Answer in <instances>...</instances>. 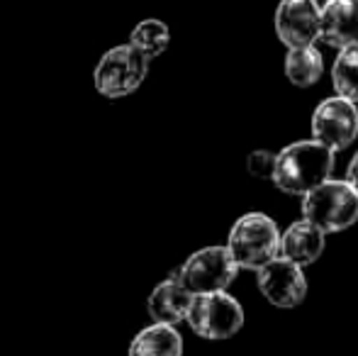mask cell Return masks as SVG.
I'll return each mask as SVG.
<instances>
[{
  "label": "cell",
  "mask_w": 358,
  "mask_h": 356,
  "mask_svg": "<svg viewBox=\"0 0 358 356\" xmlns=\"http://www.w3.org/2000/svg\"><path fill=\"white\" fill-rule=\"evenodd\" d=\"M334 171V149L320 139L287 144L275 162L273 183L287 195H307L329 180Z\"/></svg>",
  "instance_id": "6da1fadb"
},
{
  "label": "cell",
  "mask_w": 358,
  "mask_h": 356,
  "mask_svg": "<svg viewBox=\"0 0 358 356\" xmlns=\"http://www.w3.org/2000/svg\"><path fill=\"white\" fill-rule=\"evenodd\" d=\"M280 244L283 234L278 225L264 213H249L234 222L227 247L239 269L261 271L280 257Z\"/></svg>",
  "instance_id": "7a4b0ae2"
},
{
  "label": "cell",
  "mask_w": 358,
  "mask_h": 356,
  "mask_svg": "<svg viewBox=\"0 0 358 356\" xmlns=\"http://www.w3.org/2000/svg\"><path fill=\"white\" fill-rule=\"evenodd\" d=\"M302 218L324 234L349 229L358 222V190L349 180H324L302 195Z\"/></svg>",
  "instance_id": "3957f363"
},
{
  "label": "cell",
  "mask_w": 358,
  "mask_h": 356,
  "mask_svg": "<svg viewBox=\"0 0 358 356\" xmlns=\"http://www.w3.org/2000/svg\"><path fill=\"white\" fill-rule=\"evenodd\" d=\"M151 59H146L132 44H120L100 57L93 71V86L110 100L127 98L144 83Z\"/></svg>",
  "instance_id": "277c9868"
},
{
  "label": "cell",
  "mask_w": 358,
  "mask_h": 356,
  "mask_svg": "<svg viewBox=\"0 0 358 356\" xmlns=\"http://www.w3.org/2000/svg\"><path fill=\"white\" fill-rule=\"evenodd\" d=\"M185 322L198 337L210 339V342H222V339L234 337L244 327V308L227 290L200 293L193 298Z\"/></svg>",
  "instance_id": "5b68a950"
},
{
  "label": "cell",
  "mask_w": 358,
  "mask_h": 356,
  "mask_svg": "<svg viewBox=\"0 0 358 356\" xmlns=\"http://www.w3.org/2000/svg\"><path fill=\"white\" fill-rule=\"evenodd\" d=\"M236 262L229 247H205L190 254L176 276L193 295L227 290L236 276Z\"/></svg>",
  "instance_id": "8992f818"
},
{
  "label": "cell",
  "mask_w": 358,
  "mask_h": 356,
  "mask_svg": "<svg viewBox=\"0 0 358 356\" xmlns=\"http://www.w3.org/2000/svg\"><path fill=\"white\" fill-rule=\"evenodd\" d=\"M312 134L334 152L354 144L358 137V108L354 100L341 95L322 100L312 113Z\"/></svg>",
  "instance_id": "52a82bcc"
},
{
  "label": "cell",
  "mask_w": 358,
  "mask_h": 356,
  "mask_svg": "<svg viewBox=\"0 0 358 356\" xmlns=\"http://www.w3.org/2000/svg\"><path fill=\"white\" fill-rule=\"evenodd\" d=\"M275 32L287 49L312 47L322 32V8L317 0H280Z\"/></svg>",
  "instance_id": "ba28073f"
},
{
  "label": "cell",
  "mask_w": 358,
  "mask_h": 356,
  "mask_svg": "<svg viewBox=\"0 0 358 356\" xmlns=\"http://www.w3.org/2000/svg\"><path fill=\"white\" fill-rule=\"evenodd\" d=\"M259 290L275 308H295L307 295V280L302 266L278 257L259 271Z\"/></svg>",
  "instance_id": "9c48e42d"
},
{
  "label": "cell",
  "mask_w": 358,
  "mask_h": 356,
  "mask_svg": "<svg viewBox=\"0 0 358 356\" xmlns=\"http://www.w3.org/2000/svg\"><path fill=\"white\" fill-rule=\"evenodd\" d=\"M195 295L180 283L178 276H171V278L161 280L154 290H151L149 300H146V310H149L151 320L164 325H178L188 320L190 305H193Z\"/></svg>",
  "instance_id": "30bf717a"
},
{
  "label": "cell",
  "mask_w": 358,
  "mask_h": 356,
  "mask_svg": "<svg viewBox=\"0 0 358 356\" xmlns=\"http://www.w3.org/2000/svg\"><path fill=\"white\" fill-rule=\"evenodd\" d=\"M320 39L339 49L358 44V0H327L322 5Z\"/></svg>",
  "instance_id": "8fae6325"
},
{
  "label": "cell",
  "mask_w": 358,
  "mask_h": 356,
  "mask_svg": "<svg viewBox=\"0 0 358 356\" xmlns=\"http://www.w3.org/2000/svg\"><path fill=\"white\" fill-rule=\"evenodd\" d=\"M322 252H324V232L312 222L300 220L285 229L280 257L287 262L297 264V266H310L322 257Z\"/></svg>",
  "instance_id": "7c38bea8"
},
{
  "label": "cell",
  "mask_w": 358,
  "mask_h": 356,
  "mask_svg": "<svg viewBox=\"0 0 358 356\" xmlns=\"http://www.w3.org/2000/svg\"><path fill=\"white\" fill-rule=\"evenodd\" d=\"M127 356H183V337L173 325L154 322L137 332Z\"/></svg>",
  "instance_id": "4fadbf2b"
},
{
  "label": "cell",
  "mask_w": 358,
  "mask_h": 356,
  "mask_svg": "<svg viewBox=\"0 0 358 356\" xmlns=\"http://www.w3.org/2000/svg\"><path fill=\"white\" fill-rule=\"evenodd\" d=\"M324 71V62H322V54L317 52V47H300L290 49L285 57V76L292 86L297 88H310L315 86L322 78Z\"/></svg>",
  "instance_id": "5bb4252c"
},
{
  "label": "cell",
  "mask_w": 358,
  "mask_h": 356,
  "mask_svg": "<svg viewBox=\"0 0 358 356\" xmlns=\"http://www.w3.org/2000/svg\"><path fill=\"white\" fill-rule=\"evenodd\" d=\"M331 81H334L336 95L358 103V44L339 52L331 69Z\"/></svg>",
  "instance_id": "9a60e30c"
},
{
  "label": "cell",
  "mask_w": 358,
  "mask_h": 356,
  "mask_svg": "<svg viewBox=\"0 0 358 356\" xmlns=\"http://www.w3.org/2000/svg\"><path fill=\"white\" fill-rule=\"evenodd\" d=\"M171 42V32L161 20H142L129 34V44L137 47L146 59H156L166 52Z\"/></svg>",
  "instance_id": "2e32d148"
},
{
  "label": "cell",
  "mask_w": 358,
  "mask_h": 356,
  "mask_svg": "<svg viewBox=\"0 0 358 356\" xmlns=\"http://www.w3.org/2000/svg\"><path fill=\"white\" fill-rule=\"evenodd\" d=\"M275 162H278V154H271V152L249 154V173L259 178H273Z\"/></svg>",
  "instance_id": "e0dca14e"
},
{
  "label": "cell",
  "mask_w": 358,
  "mask_h": 356,
  "mask_svg": "<svg viewBox=\"0 0 358 356\" xmlns=\"http://www.w3.org/2000/svg\"><path fill=\"white\" fill-rule=\"evenodd\" d=\"M346 180H349V183L358 190V152H356V157L351 159V164H349V171H346Z\"/></svg>",
  "instance_id": "ac0fdd59"
},
{
  "label": "cell",
  "mask_w": 358,
  "mask_h": 356,
  "mask_svg": "<svg viewBox=\"0 0 358 356\" xmlns=\"http://www.w3.org/2000/svg\"><path fill=\"white\" fill-rule=\"evenodd\" d=\"M317 3H327V0H317Z\"/></svg>",
  "instance_id": "d6986e66"
}]
</instances>
